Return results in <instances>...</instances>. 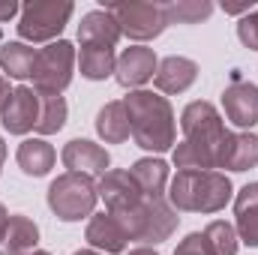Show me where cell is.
I'll return each instance as SVG.
<instances>
[{
	"mask_svg": "<svg viewBox=\"0 0 258 255\" xmlns=\"http://www.w3.org/2000/svg\"><path fill=\"white\" fill-rule=\"evenodd\" d=\"M183 141L174 147V165L180 171H216V153L225 138V123L213 102L195 99L180 114Z\"/></svg>",
	"mask_w": 258,
	"mask_h": 255,
	"instance_id": "cell-1",
	"label": "cell"
},
{
	"mask_svg": "<svg viewBox=\"0 0 258 255\" xmlns=\"http://www.w3.org/2000/svg\"><path fill=\"white\" fill-rule=\"evenodd\" d=\"M123 105H126L132 138L138 147L150 153L171 150L177 138V126H174L171 102L165 96L150 93V90H129V96H123Z\"/></svg>",
	"mask_w": 258,
	"mask_h": 255,
	"instance_id": "cell-2",
	"label": "cell"
},
{
	"mask_svg": "<svg viewBox=\"0 0 258 255\" xmlns=\"http://www.w3.org/2000/svg\"><path fill=\"white\" fill-rule=\"evenodd\" d=\"M234 195L225 171H177L168 183V204L183 213H219Z\"/></svg>",
	"mask_w": 258,
	"mask_h": 255,
	"instance_id": "cell-3",
	"label": "cell"
},
{
	"mask_svg": "<svg viewBox=\"0 0 258 255\" xmlns=\"http://www.w3.org/2000/svg\"><path fill=\"white\" fill-rule=\"evenodd\" d=\"M114 216L123 222L129 240H138L144 246H156V243L168 240L180 222V216L168 204V198H156V201L141 198V204H135L132 210H123V213H114Z\"/></svg>",
	"mask_w": 258,
	"mask_h": 255,
	"instance_id": "cell-4",
	"label": "cell"
},
{
	"mask_svg": "<svg viewBox=\"0 0 258 255\" xmlns=\"http://www.w3.org/2000/svg\"><path fill=\"white\" fill-rule=\"evenodd\" d=\"M96 201H99V186L87 174L66 171L54 177L48 186V207L63 222H78L84 216H93Z\"/></svg>",
	"mask_w": 258,
	"mask_h": 255,
	"instance_id": "cell-5",
	"label": "cell"
},
{
	"mask_svg": "<svg viewBox=\"0 0 258 255\" xmlns=\"http://www.w3.org/2000/svg\"><path fill=\"white\" fill-rule=\"evenodd\" d=\"M72 12L75 6L69 0H30L21 6V18L15 24L18 36L24 42H51L69 24Z\"/></svg>",
	"mask_w": 258,
	"mask_h": 255,
	"instance_id": "cell-6",
	"label": "cell"
},
{
	"mask_svg": "<svg viewBox=\"0 0 258 255\" xmlns=\"http://www.w3.org/2000/svg\"><path fill=\"white\" fill-rule=\"evenodd\" d=\"M111 12V18L117 21L120 33L135 39V42H147L156 39L165 27H168V15L162 3H150V0H129V3H108L105 6Z\"/></svg>",
	"mask_w": 258,
	"mask_h": 255,
	"instance_id": "cell-7",
	"label": "cell"
},
{
	"mask_svg": "<svg viewBox=\"0 0 258 255\" xmlns=\"http://www.w3.org/2000/svg\"><path fill=\"white\" fill-rule=\"evenodd\" d=\"M72 69H75V48L72 42L57 39L48 42L45 48L36 51V63H33V90L39 93H63L72 84Z\"/></svg>",
	"mask_w": 258,
	"mask_h": 255,
	"instance_id": "cell-8",
	"label": "cell"
},
{
	"mask_svg": "<svg viewBox=\"0 0 258 255\" xmlns=\"http://www.w3.org/2000/svg\"><path fill=\"white\" fill-rule=\"evenodd\" d=\"M39 120V93L33 87H15L0 108V123L9 135H27Z\"/></svg>",
	"mask_w": 258,
	"mask_h": 255,
	"instance_id": "cell-9",
	"label": "cell"
},
{
	"mask_svg": "<svg viewBox=\"0 0 258 255\" xmlns=\"http://www.w3.org/2000/svg\"><path fill=\"white\" fill-rule=\"evenodd\" d=\"M60 159H63V165L69 171L87 174V177H96V174L102 177L108 171V165H111L108 150L99 147L90 138H72V141H66L63 150H60Z\"/></svg>",
	"mask_w": 258,
	"mask_h": 255,
	"instance_id": "cell-10",
	"label": "cell"
},
{
	"mask_svg": "<svg viewBox=\"0 0 258 255\" xmlns=\"http://www.w3.org/2000/svg\"><path fill=\"white\" fill-rule=\"evenodd\" d=\"M222 108L225 117L240 129H249L258 123V84L234 78L225 90H222Z\"/></svg>",
	"mask_w": 258,
	"mask_h": 255,
	"instance_id": "cell-11",
	"label": "cell"
},
{
	"mask_svg": "<svg viewBox=\"0 0 258 255\" xmlns=\"http://www.w3.org/2000/svg\"><path fill=\"white\" fill-rule=\"evenodd\" d=\"M84 240H87L96 252H105V255L126 252V246L132 243L129 234H126V228H123V222H120L114 213H93L90 222H87Z\"/></svg>",
	"mask_w": 258,
	"mask_h": 255,
	"instance_id": "cell-12",
	"label": "cell"
},
{
	"mask_svg": "<svg viewBox=\"0 0 258 255\" xmlns=\"http://www.w3.org/2000/svg\"><path fill=\"white\" fill-rule=\"evenodd\" d=\"M99 198L105 201L108 213H123L132 210L135 204H141V189L138 183L132 180V174L123 168H108L102 177H99Z\"/></svg>",
	"mask_w": 258,
	"mask_h": 255,
	"instance_id": "cell-13",
	"label": "cell"
},
{
	"mask_svg": "<svg viewBox=\"0 0 258 255\" xmlns=\"http://www.w3.org/2000/svg\"><path fill=\"white\" fill-rule=\"evenodd\" d=\"M156 51L153 48H147V45H132L126 48L120 57H117V69H114V78H117V84L120 87H141V84H147L153 75H156Z\"/></svg>",
	"mask_w": 258,
	"mask_h": 255,
	"instance_id": "cell-14",
	"label": "cell"
},
{
	"mask_svg": "<svg viewBox=\"0 0 258 255\" xmlns=\"http://www.w3.org/2000/svg\"><path fill=\"white\" fill-rule=\"evenodd\" d=\"M258 165V135L252 132H225L219 153H216V168L228 171H249Z\"/></svg>",
	"mask_w": 258,
	"mask_h": 255,
	"instance_id": "cell-15",
	"label": "cell"
},
{
	"mask_svg": "<svg viewBox=\"0 0 258 255\" xmlns=\"http://www.w3.org/2000/svg\"><path fill=\"white\" fill-rule=\"evenodd\" d=\"M39 243V225L24 213H9V222L0 234V255H30Z\"/></svg>",
	"mask_w": 258,
	"mask_h": 255,
	"instance_id": "cell-16",
	"label": "cell"
},
{
	"mask_svg": "<svg viewBox=\"0 0 258 255\" xmlns=\"http://www.w3.org/2000/svg\"><path fill=\"white\" fill-rule=\"evenodd\" d=\"M198 78V63L189 57H180V54H171L165 60H159L156 66V75H153V84L162 90V93H183L189 90Z\"/></svg>",
	"mask_w": 258,
	"mask_h": 255,
	"instance_id": "cell-17",
	"label": "cell"
},
{
	"mask_svg": "<svg viewBox=\"0 0 258 255\" xmlns=\"http://www.w3.org/2000/svg\"><path fill=\"white\" fill-rule=\"evenodd\" d=\"M120 27L117 21L111 18L108 9H90L81 24H78V42L81 45H105V48H114L117 39H120Z\"/></svg>",
	"mask_w": 258,
	"mask_h": 255,
	"instance_id": "cell-18",
	"label": "cell"
},
{
	"mask_svg": "<svg viewBox=\"0 0 258 255\" xmlns=\"http://www.w3.org/2000/svg\"><path fill=\"white\" fill-rule=\"evenodd\" d=\"M234 228L246 246L258 249V183H246L234 195Z\"/></svg>",
	"mask_w": 258,
	"mask_h": 255,
	"instance_id": "cell-19",
	"label": "cell"
},
{
	"mask_svg": "<svg viewBox=\"0 0 258 255\" xmlns=\"http://www.w3.org/2000/svg\"><path fill=\"white\" fill-rule=\"evenodd\" d=\"M15 162H18V168H21L27 177H45V174L54 168L57 153H54V147H51L45 138H24V141L18 144Z\"/></svg>",
	"mask_w": 258,
	"mask_h": 255,
	"instance_id": "cell-20",
	"label": "cell"
},
{
	"mask_svg": "<svg viewBox=\"0 0 258 255\" xmlns=\"http://www.w3.org/2000/svg\"><path fill=\"white\" fill-rule=\"evenodd\" d=\"M129 174H132V180L138 183V189H141V195H144L147 201L165 198V186H168V165H165L162 159H153V156L138 159V162L129 168Z\"/></svg>",
	"mask_w": 258,
	"mask_h": 255,
	"instance_id": "cell-21",
	"label": "cell"
},
{
	"mask_svg": "<svg viewBox=\"0 0 258 255\" xmlns=\"http://www.w3.org/2000/svg\"><path fill=\"white\" fill-rule=\"evenodd\" d=\"M96 132L105 144H123L129 135H132V126H129V114L123 99L117 102H105L96 114Z\"/></svg>",
	"mask_w": 258,
	"mask_h": 255,
	"instance_id": "cell-22",
	"label": "cell"
},
{
	"mask_svg": "<svg viewBox=\"0 0 258 255\" xmlns=\"http://www.w3.org/2000/svg\"><path fill=\"white\" fill-rule=\"evenodd\" d=\"M78 69L87 81H105L117 69V54L114 48H105V45H81Z\"/></svg>",
	"mask_w": 258,
	"mask_h": 255,
	"instance_id": "cell-23",
	"label": "cell"
},
{
	"mask_svg": "<svg viewBox=\"0 0 258 255\" xmlns=\"http://www.w3.org/2000/svg\"><path fill=\"white\" fill-rule=\"evenodd\" d=\"M33 63H36V48H30L27 42H3L0 45V69L9 78H15V81L30 78Z\"/></svg>",
	"mask_w": 258,
	"mask_h": 255,
	"instance_id": "cell-24",
	"label": "cell"
},
{
	"mask_svg": "<svg viewBox=\"0 0 258 255\" xmlns=\"http://www.w3.org/2000/svg\"><path fill=\"white\" fill-rule=\"evenodd\" d=\"M39 93V90H36ZM66 99L60 93H39V120H36V132L39 135H54L60 132L66 123Z\"/></svg>",
	"mask_w": 258,
	"mask_h": 255,
	"instance_id": "cell-25",
	"label": "cell"
},
{
	"mask_svg": "<svg viewBox=\"0 0 258 255\" xmlns=\"http://www.w3.org/2000/svg\"><path fill=\"white\" fill-rule=\"evenodd\" d=\"M204 240L210 246L213 255H237V246H240V237H237V228L225 219H213L204 231Z\"/></svg>",
	"mask_w": 258,
	"mask_h": 255,
	"instance_id": "cell-26",
	"label": "cell"
},
{
	"mask_svg": "<svg viewBox=\"0 0 258 255\" xmlns=\"http://www.w3.org/2000/svg\"><path fill=\"white\" fill-rule=\"evenodd\" d=\"M168 24H198L204 18H210L213 3L210 0H177V3H162Z\"/></svg>",
	"mask_w": 258,
	"mask_h": 255,
	"instance_id": "cell-27",
	"label": "cell"
},
{
	"mask_svg": "<svg viewBox=\"0 0 258 255\" xmlns=\"http://www.w3.org/2000/svg\"><path fill=\"white\" fill-rule=\"evenodd\" d=\"M237 36H240V42H243L246 48L258 51V9L255 12H246V15L240 18V24H237Z\"/></svg>",
	"mask_w": 258,
	"mask_h": 255,
	"instance_id": "cell-28",
	"label": "cell"
},
{
	"mask_svg": "<svg viewBox=\"0 0 258 255\" xmlns=\"http://www.w3.org/2000/svg\"><path fill=\"white\" fill-rule=\"evenodd\" d=\"M174 255H213V252H210L204 234H201V231H192V234H186V237L177 243Z\"/></svg>",
	"mask_w": 258,
	"mask_h": 255,
	"instance_id": "cell-29",
	"label": "cell"
},
{
	"mask_svg": "<svg viewBox=\"0 0 258 255\" xmlns=\"http://www.w3.org/2000/svg\"><path fill=\"white\" fill-rule=\"evenodd\" d=\"M21 12V6L15 3V0H0V21H9V18H15Z\"/></svg>",
	"mask_w": 258,
	"mask_h": 255,
	"instance_id": "cell-30",
	"label": "cell"
},
{
	"mask_svg": "<svg viewBox=\"0 0 258 255\" xmlns=\"http://www.w3.org/2000/svg\"><path fill=\"white\" fill-rule=\"evenodd\" d=\"M9 93H12V90H9V81L0 75V108H3V102L9 99Z\"/></svg>",
	"mask_w": 258,
	"mask_h": 255,
	"instance_id": "cell-31",
	"label": "cell"
},
{
	"mask_svg": "<svg viewBox=\"0 0 258 255\" xmlns=\"http://www.w3.org/2000/svg\"><path fill=\"white\" fill-rule=\"evenodd\" d=\"M225 12H231V15H240V12H249V3H243V6H222Z\"/></svg>",
	"mask_w": 258,
	"mask_h": 255,
	"instance_id": "cell-32",
	"label": "cell"
},
{
	"mask_svg": "<svg viewBox=\"0 0 258 255\" xmlns=\"http://www.w3.org/2000/svg\"><path fill=\"white\" fill-rule=\"evenodd\" d=\"M126 255H159V252H153L150 246H138V249H129Z\"/></svg>",
	"mask_w": 258,
	"mask_h": 255,
	"instance_id": "cell-33",
	"label": "cell"
},
{
	"mask_svg": "<svg viewBox=\"0 0 258 255\" xmlns=\"http://www.w3.org/2000/svg\"><path fill=\"white\" fill-rule=\"evenodd\" d=\"M6 222H9V213H6V207L0 204V234H3V228H6Z\"/></svg>",
	"mask_w": 258,
	"mask_h": 255,
	"instance_id": "cell-34",
	"label": "cell"
},
{
	"mask_svg": "<svg viewBox=\"0 0 258 255\" xmlns=\"http://www.w3.org/2000/svg\"><path fill=\"white\" fill-rule=\"evenodd\" d=\"M3 159H6V144H3V135H0V168H3Z\"/></svg>",
	"mask_w": 258,
	"mask_h": 255,
	"instance_id": "cell-35",
	"label": "cell"
},
{
	"mask_svg": "<svg viewBox=\"0 0 258 255\" xmlns=\"http://www.w3.org/2000/svg\"><path fill=\"white\" fill-rule=\"evenodd\" d=\"M72 255H105V252H96V249H78V252H72Z\"/></svg>",
	"mask_w": 258,
	"mask_h": 255,
	"instance_id": "cell-36",
	"label": "cell"
},
{
	"mask_svg": "<svg viewBox=\"0 0 258 255\" xmlns=\"http://www.w3.org/2000/svg\"><path fill=\"white\" fill-rule=\"evenodd\" d=\"M30 255H51V252H45V249H36V252H30Z\"/></svg>",
	"mask_w": 258,
	"mask_h": 255,
	"instance_id": "cell-37",
	"label": "cell"
}]
</instances>
